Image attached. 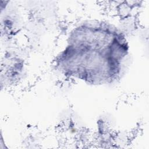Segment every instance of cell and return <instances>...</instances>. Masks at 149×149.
Masks as SVG:
<instances>
[{"label": "cell", "mask_w": 149, "mask_h": 149, "mask_svg": "<svg viewBox=\"0 0 149 149\" xmlns=\"http://www.w3.org/2000/svg\"><path fill=\"white\" fill-rule=\"evenodd\" d=\"M128 52L127 39L115 25L90 20L71 30L55 62L65 76L93 85L104 84L118 77Z\"/></svg>", "instance_id": "obj_1"}]
</instances>
